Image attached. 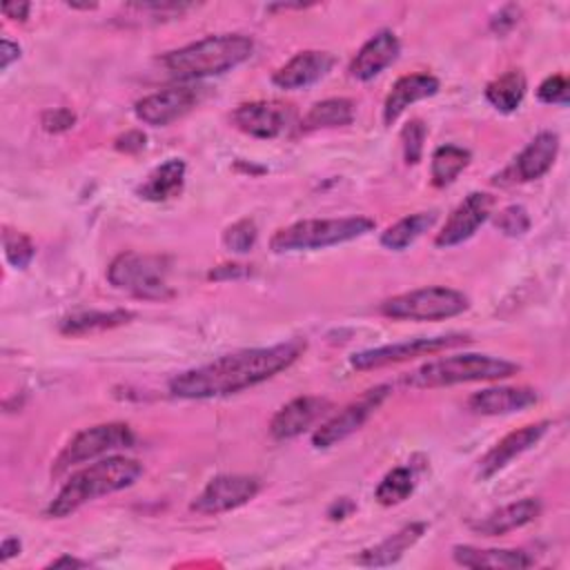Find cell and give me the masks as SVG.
Returning <instances> with one entry per match:
<instances>
[{"mask_svg": "<svg viewBox=\"0 0 570 570\" xmlns=\"http://www.w3.org/2000/svg\"><path fill=\"white\" fill-rule=\"evenodd\" d=\"M494 225L501 234L505 236H523L528 229H530V216H528V209L523 205H508L503 207L497 218H494Z\"/></svg>", "mask_w": 570, "mask_h": 570, "instance_id": "35", "label": "cell"}, {"mask_svg": "<svg viewBox=\"0 0 570 570\" xmlns=\"http://www.w3.org/2000/svg\"><path fill=\"white\" fill-rule=\"evenodd\" d=\"M439 87H441V82L432 73H407V76H401L392 85V89H390V94H387V98L383 102V122L385 125H394L399 120V116L410 105H414V102H419L423 98L434 96L439 91Z\"/></svg>", "mask_w": 570, "mask_h": 570, "instance_id": "20", "label": "cell"}, {"mask_svg": "<svg viewBox=\"0 0 570 570\" xmlns=\"http://www.w3.org/2000/svg\"><path fill=\"white\" fill-rule=\"evenodd\" d=\"M305 347V338H289L269 347L238 350L176 374L169 381V392L178 399L229 396L287 370L303 356Z\"/></svg>", "mask_w": 570, "mask_h": 570, "instance_id": "1", "label": "cell"}, {"mask_svg": "<svg viewBox=\"0 0 570 570\" xmlns=\"http://www.w3.org/2000/svg\"><path fill=\"white\" fill-rule=\"evenodd\" d=\"M519 16H521V9H519L517 4H505V7H501V9L492 16L490 29H492L494 33L503 36V33H508V31L519 22Z\"/></svg>", "mask_w": 570, "mask_h": 570, "instance_id": "38", "label": "cell"}, {"mask_svg": "<svg viewBox=\"0 0 570 570\" xmlns=\"http://www.w3.org/2000/svg\"><path fill=\"white\" fill-rule=\"evenodd\" d=\"M568 78L561 73L548 76L539 87H537V98L546 105H568Z\"/></svg>", "mask_w": 570, "mask_h": 570, "instance_id": "36", "label": "cell"}, {"mask_svg": "<svg viewBox=\"0 0 570 570\" xmlns=\"http://www.w3.org/2000/svg\"><path fill=\"white\" fill-rule=\"evenodd\" d=\"M414 492V472L410 468L390 470L374 490V499L381 505H399Z\"/></svg>", "mask_w": 570, "mask_h": 570, "instance_id": "31", "label": "cell"}, {"mask_svg": "<svg viewBox=\"0 0 570 570\" xmlns=\"http://www.w3.org/2000/svg\"><path fill=\"white\" fill-rule=\"evenodd\" d=\"M470 298L452 287L432 285L385 298L379 312L392 321H445L463 314Z\"/></svg>", "mask_w": 570, "mask_h": 570, "instance_id": "7", "label": "cell"}, {"mask_svg": "<svg viewBox=\"0 0 570 570\" xmlns=\"http://www.w3.org/2000/svg\"><path fill=\"white\" fill-rule=\"evenodd\" d=\"M2 247H4L7 263L13 265L16 269H27L36 256V245L31 243V238L11 227H4L2 232Z\"/></svg>", "mask_w": 570, "mask_h": 570, "instance_id": "32", "label": "cell"}, {"mask_svg": "<svg viewBox=\"0 0 570 570\" xmlns=\"http://www.w3.org/2000/svg\"><path fill=\"white\" fill-rule=\"evenodd\" d=\"M399 53H401V42L396 33L390 29H381L367 42H363V47L352 58L347 71L352 78L367 82L376 78L383 69H387L399 58Z\"/></svg>", "mask_w": 570, "mask_h": 570, "instance_id": "18", "label": "cell"}, {"mask_svg": "<svg viewBox=\"0 0 570 570\" xmlns=\"http://www.w3.org/2000/svg\"><path fill=\"white\" fill-rule=\"evenodd\" d=\"M352 510H354V503H352L347 497H341V499H336V501L330 505L327 517H330L332 521H338V519L350 517V514H352Z\"/></svg>", "mask_w": 570, "mask_h": 570, "instance_id": "42", "label": "cell"}, {"mask_svg": "<svg viewBox=\"0 0 570 570\" xmlns=\"http://www.w3.org/2000/svg\"><path fill=\"white\" fill-rule=\"evenodd\" d=\"M185 174L187 165L180 158H167L156 169L149 171L145 183L136 189L140 198L151 203H163L169 198H176L185 187Z\"/></svg>", "mask_w": 570, "mask_h": 570, "instance_id": "25", "label": "cell"}, {"mask_svg": "<svg viewBox=\"0 0 570 570\" xmlns=\"http://www.w3.org/2000/svg\"><path fill=\"white\" fill-rule=\"evenodd\" d=\"M332 410V401L325 396H296L285 403L269 421V434L276 441H289L309 430L318 419Z\"/></svg>", "mask_w": 570, "mask_h": 570, "instance_id": "16", "label": "cell"}, {"mask_svg": "<svg viewBox=\"0 0 570 570\" xmlns=\"http://www.w3.org/2000/svg\"><path fill=\"white\" fill-rule=\"evenodd\" d=\"M470 151L459 145H441L430 158V178L434 187L452 185L459 174L470 165Z\"/></svg>", "mask_w": 570, "mask_h": 570, "instance_id": "30", "label": "cell"}, {"mask_svg": "<svg viewBox=\"0 0 570 570\" xmlns=\"http://www.w3.org/2000/svg\"><path fill=\"white\" fill-rule=\"evenodd\" d=\"M376 223L370 216H343V218H307L281 227L269 238L274 254L307 252L341 245L370 234Z\"/></svg>", "mask_w": 570, "mask_h": 570, "instance_id": "5", "label": "cell"}, {"mask_svg": "<svg viewBox=\"0 0 570 570\" xmlns=\"http://www.w3.org/2000/svg\"><path fill=\"white\" fill-rule=\"evenodd\" d=\"M494 198L488 191H470L448 216L445 225L434 238L436 247H454L474 236V232L490 218Z\"/></svg>", "mask_w": 570, "mask_h": 570, "instance_id": "13", "label": "cell"}, {"mask_svg": "<svg viewBox=\"0 0 570 570\" xmlns=\"http://www.w3.org/2000/svg\"><path fill=\"white\" fill-rule=\"evenodd\" d=\"M131 318H134V312H129V309H109V312L89 309V312H76V314L65 316L60 321L58 330L65 336H85V334L120 327V325L129 323Z\"/></svg>", "mask_w": 570, "mask_h": 570, "instance_id": "26", "label": "cell"}, {"mask_svg": "<svg viewBox=\"0 0 570 570\" xmlns=\"http://www.w3.org/2000/svg\"><path fill=\"white\" fill-rule=\"evenodd\" d=\"M261 492V479L249 474H218L191 501L198 514H220L249 503Z\"/></svg>", "mask_w": 570, "mask_h": 570, "instance_id": "11", "label": "cell"}, {"mask_svg": "<svg viewBox=\"0 0 570 570\" xmlns=\"http://www.w3.org/2000/svg\"><path fill=\"white\" fill-rule=\"evenodd\" d=\"M354 120V102L350 98H327L314 102L301 120L303 131L345 127Z\"/></svg>", "mask_w": 570, "mask_h": 570, "instance_id": "28", "label": "cell"}, {"mask_svg": "<svg viewBox=\"0 0 570 570\" xmlns=\"http://www.w3.org/2000/svg\"><path fill=\"white\" fill-rule=\"evenodd\" d=\"M145 145H147V136L140 129H127L114 140V147L120 154H138L145 149Z\"/></svg>", "mask_w": 570, "mask_h": 570, "instance_id": "39", "label": "cell"}, {"mask_svg": "<svg viewBox=\"0 0 570 570\" xmlns=\"http://www.w3.org/2000/svg\"><path fill=\"white\" fill-rule=\"evenodd\" d=\"M140 474L142 463H138L136 459H127L120 454L96 459L94 463L80 468L67 479L56 499L49 503L47 514L51 519H65L98 497L114 494L118 490L134 485L140 479Z\"/></svg>", "mask_w": 570, "mask_h": 570, "instance_id": "2", "label": "cell"}, {"mask_svg": "<svg viewBox=\"0 0 570 570\" xmlns=\"http://www.w3.org/2000/svg\"><path fill=\"white\" fill-rule=\"evenodd\" d=\"M254 53V40L245 33H216L189 42L163 56V67L180 78L196 80L207 76H220L249 60Z\"/></svg>", "mask_w": 570, "mask_h": 570, "instance_id": "3", "label": "cell"}, {"mask_svg": "<svg viewBox=\"0 0 570 570\" xmlns=\"http://www.w3.org/2000/svg\"><path fill=\"white\" fill-rule=\"evenodd\" d=\"M387 394H390V385H376L363 392L356 401L347 403L341 412H336L325 423H321V428H316V432L312 434V445L318 450H325L347 439L350 434H354L379 410V405L387 399Z\"/></svg>", "mask_w": 570, "mask_h": 570, "instance_id": "10", "label": "cell"}, {"mask_svg": "<svg viewBox=\"0 0 570 570\" xmlns=\"http://www.w3.org/2000/svg\"><path fill=\"white\" fill-rule=\"evenodd\" d=\"M198 102V94L191 87H167L160 91H154L149 96H142L134 105V114L140 122L151 127H165L178 118H183L187 111H191Z\"/></svg>", "mask_w": 570, "mask_h": 570, "instance_id": "15", "label": "cell"}, {"mask_svg": "<svg viewBox=\"0 0 570 570\" xmlns=\"http://www.w3.org/2000/svg\"><path fill=\"white\" fill-rule=\"evenodd\" d=\"M539 401L534 387L528 385H499V387H483L468 399V410L483 416H499L521 412Z\"/></svg>", "mask_w": 570, "mask_h": 570, "instance_id": "19", "label": "cell"}, {"mask_svg": "<svg viewBox=\"0 0 570 570\" xmlns=\"http://www.w3.org/2000/svg\"><path fill=\"white\" fill-rule=\"evenodd\" d=\"M539 514H541V503L528 497V499H519L508 505H501L499 510L485 514L483 519L472 523V530L483 537H499L532 523Z\"/></svg>", "mask_w": 570, "mask_h": 570, "instance_id": "23", "label": "cell"}, {"mask_svg": "<svg viewBox=\"0 0 570 570\" xmlns=\"http://www.w3.org/2000/svg\"><path fill=\"white\" fill-rule=\"evenodd\" d=\"M136 434L127 423L120 421H109V423H98L91 428L80 430L71 441L60 450V454L53 461L51 474H62L80 463H91L109 452L116 450H127L134 448Z\"/></svg>", "mask_w": 570, "mask_h": 570, "instance_id": "8", "label": "cell"}, {"mask_svg": "<svg viewBox=\"0 0 570 570\" xmlns=\"http://www.w3.org/2000/svg\"><path fill=\"white\" fill-rule=\"evenodd\" d=\"M525 89H528L525 76L519 69H510L485 85V100L494 109L510 114V111L519 109V105L523 102Z\"/></svg>", "mask_w": 570, "mask_h": 570, "instance_id": "29", "label": "cell"}, {"mask_svg": "<svg viewBox=\"0 0 570 570\" xmlns=\"http://www.w3.org/2000/svg\"><path fill=\"white\" fill-rule=\"evenodd\" d=\"M20 548H22V543L16 537H7L0 546V561H9L11 557L20 554Z\"/></svg>", "mask_w": 570, "mask_h": 570, "instance_id": "44", "label": "cell"}, {"mask_svg": "<svg viewBox=\"0 0 570 570\" xmlns=\"http://www.w3.org/2000/svg\"><path fill=\"white\" fill-rule=\"evenodd\" d=\"M40 125L47 134H62L76 125V114L69 107H53L42 111Z\"/></svg>", "mask_w": 570, "mask_h": 570, "instance_id": "37", "label": "cell"}, {"mask_svg": "<svg viewBox=\"0 0 570 570\" xmlns=\"http://www.w3.org/2000/svg\"><path fill=\"white\" fill-rule=\"evenodd\" d=\"M232 122L252 138H278L294 122V109L281 100H252L232 111Z\"/></svg>", "mask_w": 570, "mask_h": 570, "instance_id": "12", "label": "cell"}, {"mask_svg": "<svg viewBox=\"0 0 570 570\" xmlns=\"http://www.w3.org/2000/svg\"><path fill=\"white\" fill-rule=\"evenodd\" d=\"M332 67H334V56L330 51H321V49L298 51L274 71L272 82L281 89H305L318 82L321 78H325Z\"/></svg>", "mask_w": 570, "mask_h": 570, "instance_id": "17", "label": "cell"}, {"mask_svg": "<svg viewBox=\"0 0 570 570\" xmlns=\"http://www.w3.org/2000/svg\"><path fill=\"white\" fill-rule=\"evenodd\" d=\"M29 11H31L29 2H4L2 4V13L11 20H27Z\"/></svg>", "mask_w": 570, "mask_h": 570, "instance_id": "43", "label": "cell"}, {"mask_svg": "<svg viewBox=\"0 0 570 570\" xmlns=\"http://www.w3.org/2000/svg\"><path fill=\"white\" fill-rule=\"evenodd\" d=\"M428 136V125L421 118H412L401 129V147L407 165H416L423 158V142Z\"/></svg>", "mask_w": 570, "mask_h": 570, "instance_id": "34", "label": "cell"}, {"mask_svg": "<svg viewBox=\"0 0 570 570\" xmlns=\"http://www.w3.org/2000/svg\"><path fill=\"white\" fill-rule=\"evenodd\" d=\"M20 58V47L16 45V42H11V40H2V45H0V69L4 71L13 60H18Z\"/></svg>", "mask_w": 570, "mask_h": 570, "instance_id": "41", "label": "cell"}, {"mask_svg": "<svg viewBox=\"0 0 570 570\" xmlns=\"http://www.w3.org/2000/svg\"><path fill=\"white\" fill-rule=\"evenodd\" d=\"M425 530H428V523H423V521L407 523L401 530H396L394 534H390L387 539L379 541L376 546H370V548L361 550L354 561L358 566H365V568L392 566L425 534Z\"/></svg>", "mask_w": 570, "mask_h": 570, "instance_id": "22", "label": "cell"}, {"mask_svg": "<svg viewBox=\"0 0 570 570\" xmlns=\"http://www.w3.org/2000/svg\"><path fill=\"white\" fill-rule=\"evenodd\" d=\"M550 421H537V423H528L519 430H512L510 434H505L503 439H499L479 461L476 468V476L481 481L492 479L494 474H499L505 465H510L517 456H521L523 452H528L532 445H537L543 434L548 432Z\"/></svg>", "mask_w": 570, "mask_h": 570, "instance_id": "14", "label": "cell"}, {"mask_svg": "<svg viewBox=\"0 0 570 570\" xmlns=\"http://www.w3.org/2000/svg\"><path fill=\"white\" fill-rule=\"evenodd\" d=\"M559 154V136L554 131L537 134L517 156L514 176L517 180H537L541 178L554 163Z\"/></svg>", "mask_w": 570, "mask_h": 570, "instance_id": "24", "label": "cell"}, {"mask_svg": "<svg viewBox=\"0 0 570 570\" xmlns=\"http://www.w3.org/2000/svg\"><path fill=\"white\" fill-rule=\"evenodd\" d=\"M171 263L165 254L145 252H122L107 267V281L136 298L165 301L174 296L167 281Z\"/></svg>", "mask_w": 570, "mask_h": 570, "instance_id": "6", "label": "cell"}, {"mask_svg": "<svg viewBox=\"0 0 570 570\" xmlns=\"http://www.w3.org/2000/svg\"><path fill=\"white\" fill-rule=\"evenodd\" d=\"M249 274H252L249 265L225 263V265L214 267V269L207 274V278H209V281H227V278H245V276H249Z\"/></svg>", "mask_w": 570, "mask_h": 570, "instance_id": "40", "label": "cell"}, {"mask_svg": "<svg viewBox=\"0 0 570 570\" xmlns=\"http://www.w3.org/2000/svg\"><path fill=\"white\" fill-rule=\"evenodd\" d=\"M452 559L472 570L492 568V570H523L534 566V559L525 550L517 548H474V546H454Z\"/></svg>", "mask_w": 570, "mask_h": 570, "instance_id": "21", "label": "cell"}, {"mask_svg": "<svg viewBox=\"0 0 570 570\" xmlns=\"http://www.w3.org/2000/svg\"><path fill=\"white\" fill-rule=\"evenodd\" d=\"M436 223V212H416L410 216L399 218L394 225H390L383 234H381V245L390 252H403L407 249L416 238H421L428 229H432V225Z\"/></svg>", "mask_w": 570, "mask_h": 570, "instance_id": "27", "label": "cell"}, {"mask_svg": "<svg viewBox=\"0 0 570 570\" xmlns=\"http://www.w3.org/2000/svg\"><path fill=\"white\" fill-rule=\"evenodd\" d=\"M470 334H443V336H425V338H412V341H401L392 345H381V347H370L363 352H356L350 356V365L354 370H379L387 365H396L403 361H412L419 356H432L443 350H452L459 345L470 343Z\"/></svg>", "mask_w": 570, "mask_h": 570, "instance_id": "9", "label": "cell"}, {"mask_svg": "<svg viewBox=\"0 0 570 570\" xmlns=\"http://www.w3.org/2000/svg\"><path fill=\"white\" fill-rule=\"evenodd\" d=\"M85 566H89V563L82 561V559L69 557V554H62V557H58L49 563V568H85Z\"/></svg>", "mask_w": 570, "mask_h": 570, "instance_id": "45", "label": "cell"}, {"mask_svg": "<svg viewBox=\"0 0 570 570\" xmlns=\"http://www.w3.org/2000/svg\"><path fill=\"white\" fill-rule=\"evenodd\" d=\"M258 229L252 218H240L223 232V245L234 254H245L256 245Z\"/></svg>", "mask_w": 570, "mask_h": 570, "instance_id": "33", "label": "cell"}, {"mask_svg": "<svg viewBox=\"0 0 570 570\" xmlns=\"http://www.w3.org/2000/svg\"><path fill=\"white\" fill-rule=\"evenodd\" d=\"M521 367L512 361L490 356V354H452L441 356L434 361L423 363L414 372L405 374L401 383L405 387L430 390V387H448L459 383H474V381H497L517 374Z\"/></svg>", "mask_w": 570, "mask_h": 570, "instance_id": "4", "label": "cell"}]
</instances>
